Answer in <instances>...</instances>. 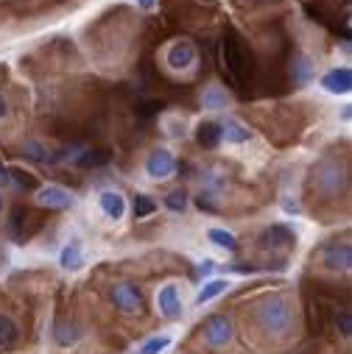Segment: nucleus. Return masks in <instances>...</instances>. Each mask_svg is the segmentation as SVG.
Returning <instances> with one entry per match:
<instances>
[{"label": "nucleus", "mask_w": 352, "mask_h": 354, "mask_svg": "<svg viewBox=\"0 0 352 354\" xmlns=\"http://www.w3.org/2000/svg\"><path fill=\"white\" fill-rule=\"evenodd\" d=\"M254 318H257V326L266 335L285 337L297 324V310H294V301L288 296L272 293L254 304Z\"/></svg>", "instance_id": "f257e3e1"}, {"label": "nucleus", "mask_w": 352, "mask_h": 354, "mask_svg": "<svg viewBox=\"0 0 352 354\" xmlns=\"http://www.w3.org/2000/svg\"><path fill=\"white\" fill-rule=\"evenodd\" d=\"M221 64H224V73L235 84H246V78L252 73V56L246 53L243 39L235 31H224V37H221Z\"/></svg>", "instance_id": "f03ea898"}, {"label": "nucleus", "mask_w": 352, "mask_h": 354, "mask_svg": "<svg viewBox=\"0 0 352 354\" xmlns=\"http://www.w3.org/2000/svg\"><path fill=\"white\" fill-rule=\"evenodd\" d=\"M109 301H112L121 313H126V315H140V313L146 310L143 293H140V288L132 285V282H115V285L109 288Z\"/></svg>", "instance_id": "7ed1b4c3"}, {"label": "nucleus", "mask_w": 352, "mask_h": 354, "mask_svg": "<svg viewBox=\"0 0 352 354\" xmlns=\"http://www.w3.org/2000/svg\"><path fill=\"white\" fill-rule=\"evenodd\" d=\"M196 45L191 39H176L168 45L165 50V67L173 70V73H182V70H191L196 64Z\"/></svg>", "instance_id": "20e7f679"}, {"label": "nucleus", "mask_w": 352, "mask_h": 354, "mask_svg": "<svg viewBox=\"0 0 352 354\" xmlns=\"http://www.w3.org/2000/svg\"><path fill=\"white\" fill-rule=\"evenodd\" d=\"M319 259H322V265L327 271H349V265H352V245L349 243H327L324 248H322V254H319Z\"/></svg>", "instance_id": "39448f33"}, {"label": "nucleus", "mask_w": 352, "mask_h": 354, "mask_svg": "<svg viewBox=\"0 0 352 354\" xmlns=\"http://www.w3.org/2000/svg\"><path fill=\"white\" fill-rule=\"evenodd\" d=\"M232 335H235V326H232L229 315H210L204 321V340H207V346L221 348V346H227L232 340Z\"/></svg>", "instance_id": "423d86ee"}, {"label": "nucleus", "mask_w": 352, "mask_h": 354, "mask_svg": "<svg viewBox=\"0 0 352 354\" xmlns=\"http://www.w3.org/2000/svg\"><path fill=\"white\" fill-rule=\"evenodd\" d=\"M260 243L266 248H272V251H285V248L297 245V232L288 223H274V226H269L266 232H263Z\"/></svg>", "instance_id": "0eeeda50"}, {"label": "nucleus", "mask_w": 352, "mask_h": 354, "mask_svg": "<svg viewBox=\"0 0 352 354\" xmlns=\"http://www.w3.org/2000/svg\"><path fill=\"white\" fill-rule=\"evenodd\" d=\"M157 307H159V315L168 318V321H176L182 318V301H179V288L173 282L162 285L159 293H157Z\"/></svg>", "instance_id": "6e6552de"}, {"label": "nucleus", "mask_w": 352, "mask_h": 354, "mask_svg": "<svg viewBox=\"0 0 352 354\" xmlns=\"http://www.w3.org/2000/svg\"><path fill=\"white\" fill-rule=\"evenodd\" d=\"M173 167H176V159H173V153H170V151H165V148L151 151V153H148V159H146V173L151 176L154 182L168 179V176L173 173Z\"/></svg>", "instance_id": "1a4fd4ad"}, {"label": "nucleus", "mask_w": 352, "mask_h": 354, "mask_svg": "<svg viewBox=\"0 0 352 354\" xmlns=\"http://www.w3.org/2000/svg\"><path fill=\"white\" fill-rule=\"evenodd\" d=\"M346 185V176H344V170H338V165L335 162H322L319 167H316V187L319 190H324V193H338V187H344Z\"/></svg>", "instance_id": "9d476101"}, {"label": "nucleus", "mask_w": 352, "mask_h": 354, "mask_svg": "<svg viewBox=\"0 0 352 354\" xmlns=\"http://www.w3.org/2000/svg\"><path fill=\"white\" fill-rule=\"evenodd\" d=\"M37 204L39 207H48V209H70L73 207V196L64 187L48 185V187H39L37 190Z\"/></svg>", "instance_id": "9b49d317"}, {"label": "nucleus", "mask_w": 352, "mask_h": 354, "mask_svg": "<svg viewBox=\"0 0 352 354\" xmlns=\"http://www.w3.org/2000/svg\"><path fill=\"white\" fill-rule=\"evenodd\" d=\"M322 86L330 95H346L352 90V70L349 67H335L322 75Z\"/></svg>", "instance_id": "f8f14e48"}, {"label": "nucleus", "mask_w": 352, "mask_h": 354, "mask_svg": "<svg viewBox=\"0 0 352 354\" xmlns=\"http://www.w3.org/2000/svg\"><path fill=\"white\" fill-rule=\"evenodd\" d=\"M98 204H101L104 215L112 218V221H121V218L126 215V198H123L118 190H107V193H101Z\"/></svg>", "instance_id": "ddd939ff"}, {"label": "nucleus", "mask_w": 352, "mask_h": 354, "mask_svg": "<svg viewBox=\"0 0 352 354\" xmlns=\"http://www.w3.org/2000/svg\"><path fill=\"white\" fill-rule=\"evenodd\" d=\"M221 140H224V137H221V123H215V120L199 123V129H196V142H199L202 148L213 151V148H218Z\"/></svg>", "instance_id": "4468645a"}, {"label": "nucleus", "mask_w": 352, "mask_h": 354, "mask_svg": "<svg viewBox=\"0 0 352 354\" xmlns=\"http://www.w3.org/2000/svg\"><path fill=\"white\" fill-rule=\"evenodd\" d=\"M59 265L64 271H78L84 265V248H81V240H70L62 254H59Z\"/></svg>", "instance_id": "2eb2a0df"}, {"label": "nucleus", "mask_w": 352, "mask_h": 354, "mask_svg": "<svg viewBox=\"0 0 352 354\" xmlns=\"http://www.w3.org/2000/svg\"><path fill=\"white\" fill-rule=\"evenodd\" d=\"M17 340H20V326L9 315H0V351H12Z\"/></svg>", "instance_id": "dca6fc26"}, {"label": "nucleus", "mask_w": 352, "mask_h": 354, "mask_svg": "<svg viewBox=\"0 0 352 354\" xmlns=\"http://www.w3.org/2000/svg\"><path fill=\"white\" fill-rule=\"evenodd\" d=\"M227 288H229V282H227V279H210V282H204V288L196 293V307H202V304H207V301L218 299Z\"/></svg>", "instance_id": "f3484780"}, {"label": "nucleus", "mask_w": 352, "mask_h": 354, "mask_svg": "<svg viewBox=\"0 0 352 354\" xmlns=\"http://www.w3.org/2000/svg\"><path fill=\"white\" fill-rule=\"evenodd\" d=\"M221 137H227L229 142H249L252 140V131L243 126V123H238V120H227L224 126H221Z\"/></svg>", "instance_id": "a211bd4d"}, {"label": "nucleus", "mask_w": 352, "mask_h": 354, "mask_svg": "<svg viewBox=\"0 0 352 354\" xmlns=\"http://www.w3.org/2000/svg\"><path fill=\"white\" fill-rule=\"evenodd\" d=\"M109 162V151H84L76 159V167H101Z\"/></svg>", "instance_id": "6ab92c4d"}, {"label": "nucleus", "mask_w": 352, "mask_h": 354, "mask_svg": "<svg viewBox=\"0 0 352 354\" xmlns=\"http://www.w3.org/2000/svg\"><path fill=\"white\" fill-rule=\"evenodd\" d=\"M207 237H210V243H215L218 248H227V251H235V248H238L235 234H232V232H227V229H210V232H207Z\"/></svg>", "instance_id": "aec40b11"}, {"label": "nucleus", "mask_w": 352, "mask_h": 354, "mask_svg": "<svg viewBox=\"0 0 352 354\" xmlns=\"http://www.w3.org/2000/svg\"><path fill=\"white\" fill-rule=\"evenodd\" d=\"M168 346H170V337H168V335H157V337L146 340L134 354H162Z\"/></svg>", "instance_id": "412c9836"}, {"label": "nucleus", "mask_w": 352, "mask_h": 354, "mask_svg": "<svg viewBox=\"0 0 352 354\" xmlns=\"http://www.w3.org/2000/svg\"><path fill=\"white\" fill-rule=\"evenodd\" d=\"M165 207L170 209V212H185L188 209V193L179 187V190H170L168 196H165Z\"/></svg>", "instance_id": "4be33fe9"}, {"label": "nucleus", "mask_w": 352, "mask_h": 354, "mask_svg": "<svg viewBox=\"0 0 352 354\" xmlns=\"http://www.w3.org/2000/svg\"><path fill=\"white\" fill-rule=\"evenodd\" d=\"M154 209H157V201H154L151 196H137V198H134V218H137V221L154 215Z\"/></svg>", "instance_id": "5701e85b"}, {"label": "nucleus", "mask_w": 352, "mask_h": 354, "mask_svg": "<svg viewBox=\"0 0 352 354\" xmlns=\"http://www.w3.org/2000/svg\"><path fill=\"white\" fill-rule=\"evenodd\" d=\"M227 106V95L218 90V86H213V90H207L204 93V109H224Z\"/></svg>", "instance_id": "b1692460"}, {"label": "nucleus", "mask_w": 352, "mask_h": 354, "mask_svg": "<svg viewBox=\"0 0 352 354\" xmlns=\"http://www.w3.org/2000/svg\"><path fill=\"white\" fill-rule=\"evenodd\" d=\"M9 176H12V182H17L20 187H26V190H37V179H34L31 173H26V170L15 167V170H9Z\"/></svg>", "instance_id": "393cba45"}, {"label": "nucleus", "mask_w": 352, "mask_h": 354, "mask_svg": "<svg viewBox=\"0 0 352 354\" xmlns=\"http://www.w3.org/2000/svg\"><path fill=\"white\" fill-rule=\"evenodd\" d=\"M335 329H338L344 337H349V335H352V315H349V310L335 313Z\"/></svg>", "instance_id": "a878e982"}, {"label": "nucleus", "mask_w": 352, "mask_h": 354, "mask_svg": "<svg viewBox=\"0 0 352 354\" xmlns=\"http://www.w3.org/2000/svg\"><path fill=\"white\" fill-rule=\"evenodd\" d=\"M23 153H26L28 159H37V162H48V156H45V148H42L39 142H34V140H28V142L23 145Z\"/></svg>", "instance_id": "bb28decb"}, {"label": "nucleus", "mask_w": 352, "mask_h": 354, "mask_svg": "<svg viewBox=\"0 0 352 354\" xmlns=\"http://www.w3.org/2000/svg\"><path fill=\"white\" fill-rule=\"evenodd\" d=\"M76 329L73 326H59V332H56V340H59V346H70V343H76Z\"/></svg>", "instance_id": "cd10ccee"}, {"label": "nucleus", "mask_w": 352, "mask_h": 354, "mask_svg": "<svg viewBox=\"0 0 352 354\" xmlns=\"http://www.w3.org/2000/svg\"><path fill=\"white\" fill-rule=\"evenodd\" d=\"M12 185V176H9V170L0 165V187H9Z\"/></svg>", "instance_id": "c85d7f7f"}, {"label": "nucleus", "mask_w": 352, "mask_h": 354, "mask_svg": "<svg viewBox=\"0 0 352 354\" xmlns=\"http://www.w3.org/2000/svg\"><path fill=\"white\" fill-rule=\"evenodd\" d=\"M213 268H215V262H213V259H204V262H202V268H199V274H202V277H207Z\"/></svg>", "instance_id": "c756f323"}, {"label": "nucleus", "mask_w": 352, "mask_h": 354, "mask_svg": "<svg viewBox=\"0 0 352 354\" xmlns=\"http://www.w3.org/2000/svg\"><path fill=\"white\" fill-rule=\"evenodd\" d=\"M9 115V104H6V98L3 95H0V120H3Z\"/></svg>", "instance_id": "7c9ffc66"}, {"label": "nucleus", "mask_w": 352, "mask_h": 354, "mask_svg": "<svg viewBox=\"0 0 352 354\" xmlns=\"http://www.w3.org/2000/svg\"><path fill=\"white\" fill-rule=\"evenodd\" d=\"M140 6H143V9H151V6H154V0H140Z\"/></svg>", "instance_id": "2f4dec72"}, {"label": "nucleus", "mask_w": 352, "mask_h": 354, "mask_svg": "<svg viewBox=\"0 0 352 354\" xmlns=\"http://www.w3.org/2000/svg\"><path fill=\"white\" fill-rule=\"evenodd\" d=\"M0 209H3V198H0Z\"/></svg>", "instance_id": "473e14b6"}]
</instances>
